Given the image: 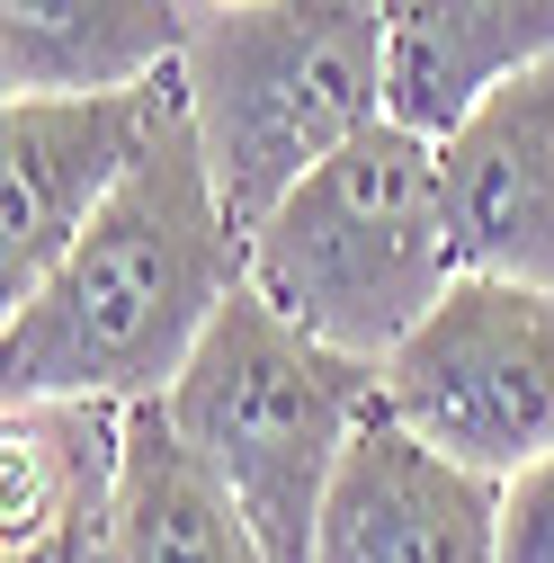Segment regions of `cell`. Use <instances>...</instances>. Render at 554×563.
Returning <instances> with one entry per match:
<instances>
[{"mask_svg":"<svg viewBox=\"0 0 554 563\" xmlns=\"http://www.w3.org/2000/svg\"><path fill=\"white\" fill-rule=\"evenodd\" d=\"M251 287V233L206 170L188 90L45 287L0 322V402H153Z\"/></svg>","mask_w":554,"mask_h":563,"instance_id":"1","label":"cell"},{"mask_svg":"<svg viewBox=\"0 0 554 563\" xmlns=\"http://www.w3.org/2000/svg\"><path fill=\"white\" fill-rule=\"evenodd\" d=\"M554 54V0H385V117L447 134L483 90Z\"/></svg>","mask_w":554,"mask_h":563,"instance_id":"10","label":"cell"},{"mask_svg":"<svg viewBox=\"0 0 554 563\" xmlns=\"http://www.w3.org/2000/svg\"><path fill=\"white\" fill-rule=\"evenodd\" d=\"M313 563H501V483L376 402L331 474Z\"/></svg>","mask_w":554,"mask_h":563,"instance_id":"7","label":"cell"},{"mask_svg":"<svg viewBox=\"0 0 554 563\" xmlns=\"http://www.w3.org/2000/svg\"><path fill=\"white\" fill-rule=\"evenodd\" d=\"M179 90L251 233L313 162L385 117V0H215L188 27Z\"/></svg>","mask_w":554,"mask_h":563,"instance_id":"3","label":"cell"},{"mask_svg":"<svg viewBox=\"0 0 554 563\" xmlns=\"http://www.w3.org/2000/svg\"><path fill=\"white\" fill-rule=\"evenodd\" d=\"M179 439L215 465V483L242 501V519L268 537L277 563H313V528L331 501V474L385 402L376 367L296 331L259 287H242L197 358L162 394Z\"/></svg>","mask_w":554,"mask_h":563,"instance_id":"4","label":"cell"},{"mask_svg":"<svg viewBox=\"0 0 554 563\" xmlns=\"http://www.w3.org/2000/svg\"><path fill=\"white\" fill-rule=\"evenodd\" d=\"M501 563H554V448L501 483Z\"/></svg>","mask_w":554,"mask_h":563,"instance_id":"13","label":"cell"},{"mask_svg":"<svg viewBox=\"0 0 554 563\" xmlns=\"http://www.w3.org/2000/svg\"><path fill=\"white\" fill-rule=\"evenodd\" d=\"M179 0H0V81L36 90H134L179 73L188 54Z\"/></svg>","mask_w":554,"mask_h":563,"instance_id":"12","label":"cell"},{"mask_svg":"<svg viewBox=\"0 0 554 563\" xmlns=\"http://www.w3.org/2000/svg\"><path fill=\"white\" fill-rule=\"evenodd\" d=\"M439 188L456 268L554 287V54L483 90L439 134Z\"/></svg>","mask_w":554,"mask_h":563,"instance_id":"8","label":"cell"},{"mask_svg":"<svg viewBox=\"0 0 554 563\" xmlns=\"http://www.w3.org/2000/svg\"><path fill=\"white\" fill-rule=\"evenodd\" d=\"M376 385L402 430L510 483L554 448V287L456 268V287L376 367Z\"/></svg>","mask_w":554,"mask_h":563,"instance_id":"5","label":"cell"},{"mask_svg":"<svg viewBox=\"0 0 554 563\" xmlns=\"http://www.w3.org/2000/svg\"><path fill=\"white\" fill-rule=\"evenodd\" d=\"M251 287L296 331L385 367L456 287L439 134L376 117L251 224Z\"/></svg>","mask_w":554,"mask_h":563,"instance_id":"2","label":"cell"},{"mask_svg":"<svg viewBox=\"0 0 554 563\" xmlns=\"http://www.w3.org/2000/svg\"><path fill=\"white\" fill-rule=\"evenodd\" d=\"M117 563H277L242 501L215 483L170 402H125V474H117Z\"/></svg>","mask_w":554,"mask_h":563,"instance_id":"11","label":"cell"},{"mask_svg":"<svg viewBox=\"0 0 554 563\" xmlns=\"http://www.w3.org/2000/svg\"><path fill=\"white\" fill-rule=\"evenodd\" d=\"M125 402L0 411V563H117Z\"/></svg>","mask_w":554,"mask_h":563,"instance_id":"9","label":"cell"},{"mask_svg":"<svg viewBox=\"0 0 554 563\" xmlns=\"http://www.w3.org/2000/svg\"><path fill=\"white\" fill-rule=\"evenodd\" d=\"M170 99L179 73L134 90H36L0 108V305L45 287V268L117 197L134 153L170 117Z\"/></svg>","mask_w":554,"mask_h":563,"instance_id":"6","label":"cell"}]
</instances>
